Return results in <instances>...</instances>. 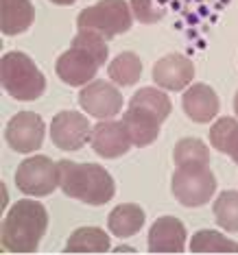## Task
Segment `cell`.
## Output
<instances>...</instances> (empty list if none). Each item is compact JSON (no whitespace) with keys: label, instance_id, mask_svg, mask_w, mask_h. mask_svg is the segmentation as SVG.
I'll return each mask as SVG.
<instances>
[{"label":"cell","instance_id":"cell-13","mask_svg":"<svg viewBox=\"0 0 238 255\" xmlns=\"http://www.w3.org/2000/svg\"><path fill=\"white\" fill-rule=\"evenodd\" d=\"M195 79V66L184 55H166L153 66V81L162 90L182 92Z\"/></svg>","mask_w":238,"mask_h":255},{"label":"cell","instance_id":"cell-6","mask_svg":"<svg viewBox=\"0 0 238 255\" xmlns=\"http://www.w3.org/2000/svg\"><path fill=\"white\" fill-rule=\"evenodd\" d=\"M173 194L175 199L186 207H199L203 203L212 199L217 192V179H214L212 170L203 161H195V164H182L173 172L171 181Z\"/></svg>","mask_w":238,"mask_h":255},{"label":"cell","instance_id":"cell-2","mask_svg":"<svg viewBox=\"0 0 238 255\" xmlns=\"http://www.w3.org/2000/svg\"><path fill=\"white\" fill-rule=\"evenodd\" d=\"M173 103L160 90L142 88L133 94L129 109L123 114V123L131 137V144L144 148L158 140L162 123L171 116Z\"/></svg>","mask_w":238,"mask_h":255},{"label":"cell","instance_id":"cell-1","mask_svg":"<svg viewBox=\"0 0 238 255\" xmlns=\"http://www.w3.org/2000/svg\"><path fill=\"white\" fill-rule=\"evenodd\" d=\"M48 229V214L39 201L20 199L11 205L0 229V242L4 251L35 253L39 240Z\"/></svg>","mask_w":238,"mask_h":255},{"label":"cell","instance_id":"cell-7","mask_svg":"<svg viewBox=\"0 0 238 255\" xmlns=\"http://www.w3.org/2000/svg\"><path fill=\"white\" fill-rule=\"evenodd\" d=\"M15 185L20 192L31 196H46L59 185V164L46 155L28 157L15 170Z\"/></svg>","mask_w":238,"mask_h":255},{"label":"cell","instance_id":"cell-17","mask_svg":"<svg viewBox=\"0 0 238 255\" xmlns=\"http://www.w3.org/2000/svg\"><path fill=\"white\" fill-rule=\"evenodd\" d=\"M144 225V212L140 205L133 203H123V205L114 207L107 218V227L116 238H129L142 229Z\"/></svg>","mask_w":238,"mask_h":255},{"label":"cell","instance_id":"cell-15","mask_svg":"<svg viewBox=\"0 0 238 255\" xmlns=\"http://www.w3.org/2000/svg\"><path fill=\"white\" fill-rule=\"evenodd\" d=\"M182 105H184V114L188 116L193 123H210L214 116L219 114V96L210 85H203L197 83L193 88L186 90V94L182 98Z\"/></svg>","mask_w":238,"mask_h":255},{"label":"cell","instance_id":"cell-14","mask_svg":"<svg viewBox=\"0 0 238 255\" xmlns=\"http://www.w3.org/2000/svg\"><path fill=\"white\" fill-rule=\"evenodd\" d=\"M186 249V227L175 216H162L151 225L149 253H182Z\"/></svg>","mask_w":238,"mask_h":255},{"label":"cell","instance_id":"cell-25","mask_svg":"<svg viewBox=\"0 0 238 255\" xmlns=\"http://www.w3.org/2000/svg\"><path fill=\"white\" fill-rule=\"evenodd\" d=\"M50 2H55V4H72V2H77V0H50Z\"/></svg>","mask_w":238,"mask_h":255},{"label":"cell","instance_id":"cell-23","mask_svg":"<svg viewBox=\"0 0 238 255\" xmlns=\"http://www.w3.org/2000/svg\"><path fill=\"white\" fill-rule=\"evenodd\" d=\"M173 159H175V166L195 164V161L210 164V150H208V146L199 140V137H184V140L177 142Z\"/></svg>","mask_w":238,"mask_h":255},{"label":"cell","instance_id":"cell-10","mask_svg":"<svg viewBox=\"0 0 238 255\" xmlns=\"http://www.w3.org/2000/svg\"><path fill=\"white\" fill-rule=\"evenodd\" d=\"M92 131L85 116L79 112H61L50 123V140L61 150H79L90 140Z\"/></svg>","mask_w":238,"mask_h":255},{"label":"cell","instance_id":"cell-4","mask_svg":"<svg viewBox=\"0 0 238 255\" xmlns=\"http://www.w3.org/2000/svg\"><path fill=\"white\" fill-rule=\"evenodd\" d=\"M0 81H2L4 92L15 101H35L46 90V79L35 66V61L20 50L2 55Z\"/></svg>","mask_w":238,"mask_h":255},{"label":"cell","instance_id":"cell-11","mask_svg":"<svg viewBox=\"0 0 238 255\" xmlns=\"http://www.w3.org/2000/svg\"><path fill=\"white\" fill-rule=\"evenodd\" d=\"M79 105L94 118H112L123 109V94L109 81H92L79 92Z\"/></svg>","mask_w":238,"mask_h":255},{"label":"cell","instance_id":"cell-5","mask_svg":"<svg viewBox=\"0 0 238 255\" xmlns=\"http://www.w3.org/2000/svg\"><path fill=\"white\" fill-rule=\"evenodd\" d=\"M133 24V15L127 0H101L94 7H88L79 13V31H94L105 39H114L120 33H127Z\"/></svg>","mask_w":238,"mask_h":255},{"label":"cell","instance_id":"cell-26","mask_svg":"<svg viewBox=\"0 0 238 255\" xmlns=\"http://www.w3.org/2000/svg\"><path fill=\"white\" fill-rule=\"evenodd\" d=\"M234 112H236V116H238V94H236V98H234Z\"/></svg>","mask_w":238,"mask_h":255},{"label":"cell","instance_id":"cell-24","mask_svg":"<svg viewBox=\"0 0 238 255\" xmlns=\"http://www.w3.org/2000/svg\"><path fill=\"white\" fill-rule=\"evenodd\" d=\"M133 18L142 24H155L166 15V0H129Z\"/></svg>","mask_w":238,"mask_h":255},{"label":"cell","instance_id":"cell-18","mask_svg":"<svg viewBox=\"0 0 238 255\" xmlns=\"http://www.w3.org/2000/svg\"><path fill=\"white\" fill-rule=\"evenodd\" d=\"M109 249H112V242H109V236L105 231L96 227H83V229H77L68 238L63 251L66 253H105Z\"/></svg>","mask_w":238,"mask_h":255},{"label":"cell","instance_id":"cell-22","mask_svg":"<svg viewBox=\"0 0 238 255\" xmlns=\"http://www.w3.org/2000/svg\"><path fill=\"white\" fill-rule=\"evenodd\" d=\"M212 212L221 229L238 231V192H234V190L221 192L219 199L214 201Z\"/></svg>","mask_w":238,"mask_h":255},{"label":"cell","instance_id":"cell-9","mask_svg":"<svg viewBox=\"0 0 238 255\" xmlns=\"http://www.w3.org/2000/svg\"><path fill=\"white\" fill-rule=\"evenodd\" d=\"M44 120L35 112H20L9 120L4 137L15 153H33L44 142Z\"/></svg>","mask_w":238,"mask_h":255},{"label":"cell","instance_id":"cell-21","mask_svg":"<svg viewBox=\"0 0 238 255\" xmlns=\"http://www.w3.org/2000/svg\"><path fill=\"white\" fill-rule=\"evenodd\" d=\"M193 253H238V242L217 234V231H197L190 240Z\"/></svg>","mask_w":238,"mask_h":255},{"label":"cell","instance_id":"cell-20","mask_svg":"<svg viewBox=\"0 0 238 255\" xmlns=\"http://www.w3.org/2000/svg\"><path fill=\"white\" fill-rule=\"evenodd\" d=\"M109 79L120 88H129V85L138 83L142 77V61L133 53H120L116 59L109 63Z\"/></svg>","mask_w":238,"mask_h":255},{"label":"cell","instance_id":"cell-12","mask_svg":"<svg viewBox=\"0 0 238 255\" xmlns=\"http://www.w3.org/2000/svg\"><path fill=\"white\" fill-rule=\"evenodd\" d=\"M90 142H92L94 153H98L105 159H116L131 148V137H129V133H127V127L123 120H120V123L105 120V123L94 125Z\"/></svg>","mask_w":238,"mask_h":255},{"label":"cell","instance_id":"cell-19","mask_svg":"<svg viewBox=\"0 0 238 255\" xmlns=\"http://www.w3.org/2000/svg\"><path fill=\"white\" fill-rule=\"evenodd\" d=\"M210 142L219 153L230 155L238 164V120L234 118H221L210 129Z\"/></svg>","mask_w":238,"mask_h":255},{"label":"cell","instance_id":"cell-16","mask_svg":"<svg viewBox=\"0 0 238 255\" xmlns=\"http://www.w3.org/2000/svg\"><path fill=\"white\" fill-rule=\"evenodd\" d=\"M35 20V9L31 0H0V31L13 37L24 33Z\"/></svg>","mask_w":238,"mask_h":255},{"label":"cell","instance_id":"cell-3","mask_svg":"<svg viewBox=\"0 0 238 255\" xmlns=\"http://www.w3.org/2000/svg\"><path fill=\"white\" fill-rule=\"evenodd\" d=\"M59 185L66 196L88 205H105L116 194L114 179L103 166L74 164L70 159L59 161Z\"/></svg>","mask_w":238,"mask_h":255},{"label":"cell","instance_id":"cell-8","mask_svg":"<svg viewBox=\"0 0 238 255\" xmlns=\"http://www.w3.org/2000/svg\"><path fill=\"white\" fill-rule=\"evenodd\" d=\"M103 66V61L98 59L94 53H90L88 48L77 44H70V50H66L55 63V72L63 83L81 88V85L90 83L94 79L96 70Z\"/></svg>","mask_w":238,"mask_h":255}]
</instances>
